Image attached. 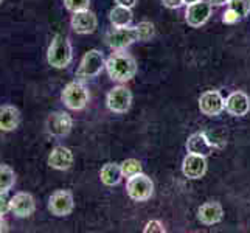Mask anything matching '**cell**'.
<instances>
[{"label": "cell", "instance_id": "6da1fadb", "mask_svg": "<svg viewBox=\"0 0 250 233\" xmlns=\"http://www.w3.org/2000/svg\"><path fill=\"white\" fill-rule=\"evenodd\" d=\"M106 70L112 81L126 83L132 80L137 73V63L135 59L126 53L125 50H115L106 61Z\"/></svg>", "mask_w": 250, "mask_h": 233}, {"label": "cell", "instance_id": "7a4b0ae2", "mask_svg": "<svg viewBox=\"0 0 250 233\" xmlns=\"http://www.w3.org/2000/svg\"><path fill=\"white\" fill-rule=\"evenodd\" d=\"M73 59V50L68 41L62 34H55L47 50V63L53 68H67Z\"/></svg>", "mask_w": 250, "mask_h": 233}, {"label": "cell", "instance_id": "3957f363", "mask_svg": "<svg viewBox=\"0 0 250 233\" xmlns=\"http://www.w3.org/2000/svg\"><path fill=\"white\" fill-rule=\"evenodd\" d=\"M61 100L70 110H83L90 100V93L81 81H72L64 87Z\"/></svg>", "mask_w": 250, "mask_h": 233}, {"label": "cell", "instance_id": "277c9868", "mask_svg": "<svg viewBox=\"0 0 250 233\" xmlns=\"http://www.w3.org/2000/svg\"><path fill=\"white\" fill-rule=\"evenodd\" d=\"M104 67H106V61L103 53L97 48H92L83 56L81 64L78 67V70H76V78L80 81L92 80V78L98 76Z\"/></svg>", "mask_w": 250, "mask_h": 233}, {"label": "cell", "instance_id": "5b68a950", "mask_svg": "<svg viewBox=\"0 0 250 233\" xmlns=\"http://www.w3.org/2000/svg\"><path fill=\"white\" fill-rule=\"evenodd\" d=\"M126 191L132 201L145 202V201L151 199V196L154 193V184L146 174L139 172V174H134L132 177L127 179Z\"/></svg>", "mask_w": 250, "mask_h": 233}, {"label": "cell", "instance_id": "8992f818", "mask_svg": "<svg viewBox=\"0 0 250 233\" xmlns=\"http://www.w3.org/2000/svg\"><path fill=\"white\" fill-rule=\"evenodd\" d=\"M75 209V199L73 194L68 190H56L48 199V212L53 216L62 218L68 216Z\"/></svg>", "mask_w": 250, "mask_h": 233}, {"label": "cell", "instance_id": "52a82bcc", "mask_svg": "<svg viewBox=\"0 0 250 233\" xmlns=\"http://www.w3.org/2000/svg\"><path fill=\"white\" fill-rule=\"evenodd\" d=\"M137 41H140L137 27H134V28H129V27L114 28V30H110L106 36V42L112 50H125L126 47L132 45Z\"/></svg>", "mask_w": 250, "mask_h": 233}, {"label": "cell", "instance_id": "ba28073f", "mask_svg": "<svg viewBox=\"0 0 250 233\" xmlns=\"http://www.w3.org/2000/svg\"><path fill=\"white\" fill-rule=\"evenodd\" d=\"M73 127L72 117L64 110L51 112L47 118V132L53 137H65Z\"/></svg>", "mask_w": 250, "mask_h": 233}, {"label": "cell", "instance_id": "9c48e42d", "mask_svg": "<svg viewBox=\"0 0 250 233\" xmlns=\"http://www.w3.org/2000/svg\"><path fill=\"white\" fill-rule=\"evenodd\" d=\"M107 107L115 114H125L132 105V93L125 85H117L107 93Z\"/></svg>", "mask_w": 250, "mask_h": 233}, {"label": "cell", "instance_id": "30bf717a", "mask_svg": "<svg viewBox=\"0 0 250 233\" xmlns=\"http://www.w3.org/2000/svg\"><path fill=\"white\" fill-rule=\"evenodd\" d=\"M10 204H11V213L19 219L30 218L31 214L36 212L34 197L30 193H25V191L16 193L10 199Z\"/></svg>", "mask_w": 250, "mask_h": 233}, {"label": "cell", "instance_id": "8fae6325", "mask_svg": "<svg viewBox=\"0 0 250 233\" xmlns=\"http://www.w3.org/2000/svg\"><path fill=\"white\" fill-rule=\"evenodd\" d=\"M211 16V5L210 2H199L187 5V11H185V21L189 27L193 28H199L201 25H204L208 17Z\"/></svg>", "mask_w": 250, "mask_h": 233}, {"label": "cell", "instance_id": "7c38bea8", "mask_svg": "<svg viewBox=\"0 0 250 233\" xmlns=\"http://www.w3.org/2000/svg\"><path fill=\"white\" fill-rule=\"evenodd\" d=\"M199 109L207 117H216L226 109V101L218 90H208L201 95Z\"/></svg>", "mask_w": 250, "mask_h": 233}, {"label": "cell", "instance_id": "4fadbf2b", "mask_svg": "<svg viewBox=\"0 0 250 233\" xmlns=\"http://www.w3.org/2000/svg\"><path fill=\"white\" fill-rule=\"evenodd\" d=\"M70 25L75 33L90 34L97 30L98 19H97V16H95V13H92L90 10H83V11L73 13L72 19H70Z\"/></svg>", "mask_w": 250, "mask_h": 233}, {"label": "cell", "instance_id": "5bb4252c", "mask_svg": "<svg viewBox=\"0 0 250 233\" xmlns=\"http://www.w3.org/2000/svg\"><path fill=\"white\" fill-rule=\"evenodd\" d=\"M226 110L230 115L233 117H244L249 114L250 110V98L249 95L236 90L233 93L229 95V98L226 100Z\"/></svg>", "mask_w": 250, "mask_h": 233}, {"label": "cell", "instance_id": "9a60e30c", "mask_svg": "<svg viewBox=\"0 0 250 233\" xmlns=\"http://www.w3.org/2000/svg\"><path fill=\"white\" fill-rule=\"evenodd\" d=\"M207 171V162L204 155L188 152L182 162V172L188 179H201Z\"/></svg>", "mask_w": 250, "mask_h": 233}, {"label": "cell", "instance_id": "2e32d148", "mask_svg": "<svg viewBox=\"0 0 250 233\" xmlns=\"http://www.w3.org/2000/svg\"><path fill=\"white\" fill-rule=\"evenodd\" d=\"M47 163L53 169L67 171L73 165V152L65 146H55L48 155Z\"/></svg>", "mask_w": 250, "mask_h": 233}, {"label": "cell", "instance_id": "e0dca14e", "mask_svg": "<svg viewBox=\"0 0 250 233\" xmlns=\"http://www.w3.org/2000/svg\"><path fill=\"white\" fill-rule=\"evenodd\" d=\"M21 125V110L13 105L0 106V131L13 132Z\"/></svg>", "mask_w": 250, "mask_h": 233}, {"label": "cell", "instance_id": "ac0fdd59", "mask_svg": "<svg viewBox=\"0 0 250 233\" xmlns=\"http://www.w3.org/2000/svg\"><path fill=\"white\" fill-rule=\"evenodd\" d=\"M224 218V210L218 202H205L197 210V219L205 226H213V224L221 222Z\"/></svg>", "mask_w": 250, "mask_h": 233}, {"label": "cell", "instance_id": "d6986e66", "mask_svg": "<svg viewBox=\"0 0 250 233\" xmlns=\"http://www.w3.org/2000/svg\"><path fill=\"white\" fill-rule=\"evenodd\" d=\"M187 149H188V152H191V154H197V155H204V157H207V155L211 154L213 145H211L208 137H207V134L196 132V134L188 137Z\"/></svg>", "mask_w": 250, "mask_h": 233}, {"label": "cell", "instance_id": "ffe728a7", "mask_svg": "<svg viewBox=\"0 0 250 233\" xmlns=\"http://www.w3.org/2000/svg\"><path fill=\"white\" fill-rule=\"evenodd\" d=\"M123 177L122 167L117 165V163H106L104 167L100 171V179L101 182L106 187H115L120 184V180Z\"/></svg>", "mask_w": 250, "mask_h": 233}, {"label": "cell", "instance_id": "44dd1931", "mask_svg": "<svg viewBox=\"0 0 250 233\" xmlns=\"http://www.w3.org/2000/svg\"><path fill=\"white\" fill-rule=\"evenodd\" d=\"M109 21H110V23L114 25L115 28L129 27L131 22H132V11H131V8L117 5L114 10L109 13Z\"/></svg>", "mask_w": 250, "mask_h": 233}, {"label": "cell", "instance_id": "7402d4cb", "mask_svg": "<svg viewBox=\"0 0 250 233\" xmlns=\"http://www.w3.org/2000/svg\"><path fill=\"white\" fill-rule=\"evenodd\" d=\"M16 185V172L10 165L0 163V193H10Z\"/></svg>", "mask_w": 250, "mask_h": 233}, {"label": "cell", "instance_id": "603a6c76", "mask_svg": "<svg viewBox=\"0 0 250 233\" xmlns=\"http://www.w3.org/2000/svg\"><path fill=\"white\" fill-rule=\"evenodd\" d=\"M120 167H122L123 177H127V179L132 177L134 174H139V172H142V163L139 160H135V159H127Z\"/></svg>", "mask_w": 250, "mask_h": 233}, {"label": "cell", "instance_id": "cb8c5ba5", "mask_svg": "<svg viewBox=\"0 0 250 233\" xmlns=\"http://www.w3.org/2000/svg\"><path fill=\"white\" fill-rule=\"evenodd\" d=\"M229 8H231L241 19L250 13V0H229Z\"/></svg>", "mask_w": 250, "mask_h": 233}, {"label": "cell", "instance_id": "d4e9b609", "mask_svg": "<svg viewBox=\"0 0 250 233\" xmlns=\"http://www.w3.org/2000/svg\"><path fill=\"white\" fill-rule=\"evenodd\" d=\"M64 5L70 13H76V11L89 10L90 0H64Z\"/></svg>", "mask_w": 250, "mask_h": 233}, {"label": "cell", "instance_id": "484cf974", "mask_svg": "<svg viewBox=\"0 0 250 233\" xmlns=\"http://www.w3.org/2000/svg\"><path fill=\"white\" fill-rule=\"evenodd\" d=\"M137 30H139L140 41H148L154 36V25L151 22H140L137 25Z\"/></svg>", "mask_w": 250, "mask_h": 233}, {"label": "cell", "instance_id": "4316f807", "mask_svg": "<svg viewBox=\"0 0 250 233\" xmlns=\"http://www.w3.org/2000/svg\"><path fill=\"white\" fill-rule=\"evenodd\" d=\"M11 197H8V193H0V216H5L8 212H11Z\"/></svg>", "mask_w": 250, "mask_h": 233}, {"label": "cell", "instance_id": "83f0119b", "mask_svg": "<svg viewBox=\"0 0 250 233\" xmlns=\"http://www.w3.org/2000/svg\"><path fill=\"white\" fill-rule=\"evenodd\" d=\"M145 233H149V232H159V233H165V227L160 221H149L148 224L145 226L143 229Z\"/></svg>", "mask_w": 250, "mask_h": 233}, {"label": "cell", "instance_id": "f1b7e54d", "mask_svg": "<svg viewBox=\"0 0 250 233\" xmlns=\"http://www.w3.org/2000/svg\"><path fill=\"white\" fill-rule=\"evenodd\" d=\"M239 19H241V17L233 10H231V8H229V10L224 13V16H222V22L224 23H236Z\"/></svg>", "mask_w": 250, "mask_h": 233}, {"label": "cell", "instance_id": "f546056e", "mask_svg": "<svg viewBox=\"0 0 250 233\" xmlns=\"http://www.w3.org/2000/svg\"><path fill=\"white\" fill-rule=\"evenodd\" d=\"M162 3L167 8H171V10H176V8H180L184 5V0H162Z\"/></svg>", "mask_w": 250, "mask_h": 233}, {"label": "cell", "instance_id": "4dcf8cb0", "mask_svg": "<svg viewBox=\"0 0 250 233\" xmlns=\"http://www.w3.org/2000/svg\"><path fill=\"white\" fill-rule=\"evenodd\" d=\"M139 0H115L117 5H122V6H126V8H134L137 5Z\"/></svg>", "mask_w": 250, "mask_h": 233}, {"label": "cell", "instance_id": "1f68e13d", "mask_svg": "<svg viewBox=\"0 0 250 233\" xmlns=\"http://www.w3.org/2000/svg\"><path fill=\"white\" fill-rule=\"evenodd\" d=\"M8 232V222L5 221L3 216H0V233H5Z\"/></svg>", "mask_w": 250, "mask_h": 233}, {"label": "cell", "instance_id": "d6a6232c", "mask_svg": "<svg viewBox=\"0 0 250 233\" xmlns=\"http://www.w3.org/2000/svg\"><path fill=\"white\" fill-rule=\"evenodd\" d=\"M210 2V5L213 6H222V5H226V3H229V0H208Z\"/></svg>", "mask_w": 250, "mask_h": 233}, {"label": "cell", "instance_id": "836d02e7", "mask_svg": "<svg viewBox=\"0 0 250 233\" xmlns=\"http://www.w3.org/2000/svg\"><path fill=\"white\" fill-rule=\"evenodd\" d=\"M196 2H199V0H184L185 5H191V3H196Z\"/></svg>", "mask_w": 250, "mask_h": 233}, {"label": "cell", "instance_id": "e575fe53", "mask_svg": "<svg viewBox=\"0 0 250 233\" xmlns=\"http://www.w3.org/2000/svg\"><path fill=\"white\" fill-rule=\"evenodd\" d=\"M2 2H3V0H0V3H2Z\"/></svg>", "mask_w": 250, "mask_h": 233}]
</instances>
